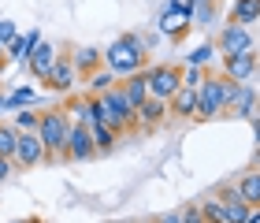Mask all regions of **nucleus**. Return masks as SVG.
Listing matches in <instances>:
<instances>
[{
  "mask_svg": "<svg viewBox=\"0 0 260 223\" xmlns=\"http://www.w3.org/2000/svg\"><path fill=\"white\" fill-rule=\"evenodd\" d=\"M197 208H201V216H205V223H227V212H223L219 197H201Z\"/></svg>",
  "mask_w": 260,
  "mask_h": 223,
  "instance_id": "nucleus-26",
  "label": "nucleus"
},
{
  "mask_svg": "<svg viewBox=\"0 0 260 223\" xmlns=\"http://www.w3.org/2000/svg\"><path fill=\"white\" fill-rule=\"evenodd\" d=\"M11 223H34V216H26V219H11Z\"/></svg>",
  "mask_w": 260,
  "mask_h": 223,
  "instance_id": "nucleus-39",
  "label": "nucleus"
},
{
  "mask_svg": "<svg viewBox=\"0 0 260 223\" xmlns=\"http://www.w3.org/2000/svg\"><path fill=\"white\" fill-rule=\"evenodd\" d=\"M212 56H216V45H201V49H193L190 56H186V63H190V67H205Z\"/></svg>",
  "mask_w": 260,
  "mask_h": 223,
  "instance_id": "nucleus-27",
  "label": "nucleus"
},
{
  "mask_svg": "<svg viewBox=\"0 0 260 223\" xmlns=\"http://www.w3.org/2000/svg\"><path fill=\"white\" fill-rule=\"evenodd\" d=\"M231 22L234 26H253V22H260V0H234L231 4Z\"/></svg>",
  "mask_w": 260,
  "mask_h": 223,
  "instance_id": "nucleus-20",
  "label": "nucleus"
},
{
  "mask_svg": "<svg viewBox=\"0 0 260 223\" xmlns=\"http://www.w3.org/2000/svg\"><path fill=\"white\" fill-rule=\"evenodd\" d=\"M234 186H238V194H242V197H245V201H249L253 208H260V171H256V168L242 171Z\"/></svg>",
  "mask_w": 260,
  "mask_h": 223,
  "instance_id": "nucleus-21",
  "label": "nucleus"
},
{
  "mask_svg": "<svg viewBox=\"0 0 260 223\" xmlns=\"http://www.w3.org/2000/svg\"><path fill=\"white\" fill-rule=\"evenodd\" d=\"M75 82H78V71H75V63H71V56H56V63H52V71L49 78H45V89H52V93H71L75 89Z\"/></svg>",
  "mask_w": 260,
  "mask_h": 223,
  "instance_id": "nucleus-11",
  "label": "nucleus"
},
{
  "mask_svg": "<svg viewBox=\"0 0 260 223\" xmlns=\"http://www.w3.org/2000/svg\"><path fill=\"white\" fill-rule=\"evenodd\" d=\"M145 60H149V45H145V38H138V34H119V38L108 45V52H104V67H108L115 78L145 71Z\"/></svg>",
  "mask_w": 260,
  "mask_h": 223,
  "instance_id": "nucleus-1",
  "label": "nucleus"
},
{
  "mask_svg": "<svg viewBox=\"0 0 260 223\" xmlns=\"http://www.w3.org/2000/svg\"><path fill=\"white\" fill-rule=\"evenodd\" d=\"M67 131H71V115L56 104V108H45L38 115V134L45 142V160L49 164H67Z\"/></svg>",
  "mask_w": 260,
  "mask_h": 223,
  "instance_id": "nucleus-2",
  "label": "nucleus"
},
{
  "mask_svg": "<svg viewBox=\"0 0 260 223\" xmlns=\"http://www.w3.org/2000/svg\"><path fill=\"white\" fill-rule=\"evenodd\" d=\"M141 223H156V216H149V219H141Z\"/></svg>",
  "mask_w": 260,
  "mask_h": 223,
  "instance_id": "nucleus-41",
  "label": "nucleus"
},
{
  "mask_svg": "<svg viewBox=\"0 0 260 223\" xmlns=\"http://www.w3.org/2000/svg\"><path fill=\"white\" fill-rule=\"evenodd\" d=\"M15 145H19V131L11 119H0V156H15Z\"/></svg>",
  "mask_w": 260,
  "mask_h": 223,
  "instance_id": "nucleus-24",
  "label": "nucleus"
},
{
  "mask_svg": "<svg viewBox=\"0 0 260 223\" xmlns=\"http://www.w3.org/2000/svg\"><path fill=\"white\" fill-rule=\"evenodd\" d=\"M15 34H19L15 22H11V19H0V45H8L11 38H15Z\"/></svg>",
  "mask_w": 260,
  "mask_h": 223,
  "instance_id": "nucleus-33",
  "label": "nucleus"
},
{
  "mask_svg": "<svg viewBox=\"0 0 260 223\" xmlns=\"http://www.w3.org/2000/svg\"><path fill=\"white\" fill-rule=\"evenodd\" d=\"M41 41V34L38 30H30V34H15V38H11L8 45H4V60H11V63H26V56H30V49L34 45Z\"/></svg>",
  "mask_w": 260,
  "mask_h": 223,
  "instance_id": "nucleus-19",
  "label": "nucleus"
},
{
  "mask_svg": "<svg viewBox=\"0 0 260 223\" xmlns=\"http://www.w3.org/2000/svg\"><path fill=\"white\" fill-rule=\"evenodd\" d=\"M34 101V93L30 89H19V93H11V97L0 101V108H19V104H30Z\"/></svg>",
  "mask_w": 260,
  "mask_h": 223,
  "instance_id": "nucleus-32",
  "label": "nucleus"
},
{
  "mask_svg": "<svg viewBox=\"0 0 260 223\" xmlns=\"http://www.w3.org/2000/svg\"><path fill=\"white\" fill-rule=\"evenodd\" d=\"M11 175H15V160H11V156H0V182H8Z\"/></svg>",
  "mask_w": 260,
  "mask_h": 223,
  "instance_id": "nucleus-34",
  "label": "nucleus"
},
{
  "mask_svg": "<svg viewBox=\"0 0 260 223\" xmlns=\"http://www.w3.org/2000/svg\"><path fill=\"white\" fill-rule=\"evenodd\" d=\"M86 78H89V93H93V97H101V93H108L115 86V75L108 71V67H97V71L86 75Z\"/></svg>",
  "mask_w": 260,
  "mask_h": 223,
  "instance_id": "nucleus-25",
  "label": "nucleus"
},
{
  "mask_svg": "<svg viewBox=\"0 0 260 223\" xmlns=\"http://www.w3.org/2000/svg\"><path fill=\"white\" fill-rule=\"evenodd\" d=\"M212 15H216V4H193L190 11V22H197V26H208Z\"/></svg>",
  "mask_w": 260,
  "mask_h": 223,
  "instance_id": "nucleus-28",
  "label": "nucleus"
},
{
  "mask_svg": "<svg viewBox=\"0 0 260 223\" xmlns=\"http://www.w3.org/2000/svg\"><path fill=\"white\" fill-rule=\"evenodd\" d=\"M89 138H93L97 156H108V152L115 149V142H119V134H115L112 126H104V123H93V126H89Z\"/></svg>",
  "mask_w": 260,
  "mask_h": 223,
  "instance_id": "nucleus-22",
  "label": "nucleus"
},
{
  "mask_svg": "<svg viewBox=\"0 0 260 223\" xmlns=\"http://www.w3.org/2000/svg\"><path fill=\"white\" fill-rule=\"evenodd\" d=\"M63 112L71 115V123L93 126V123H101V97H93V93H78V97H71L63 104Z\"/></svg>",
  "mask_w": 260,
  "mask_h": 223,
  "instance_id": "nucleus-8",
  "label": "nucleus"
},
{
  "mask_svg": "<svg viewBox=\"0 0 260 223\" xmlns=\"http://www.w3.org/2000/svg\"><path fill=\"white\" fill-rule=\"evenodd\" d=\"M219 56H234V52H253V34L249 26H234V22H227V26L219 30V41H216Z\"/></svg>",
  "mask_w": 260,
  "mask_h": 223,
  "instance_id": "nucleus-10",
  "label": "nucleus"
},
{
  "mask_svg": "<svg viewBox=\"0 0 260 223\" xmlns=\"http://www.w3.org/2000/svg\"><path fill=\"white\" fill-rule=\"evenodd\" d=\"M34 223H45V219H38V216H34Z\"/></svg>",
  "mask_w": 260,
  "mask_h": 223,
  "instance_id": "nucleus-42",
  "label": "nucleus"
},
{
  "mask_svg": "<svg viewBox=\"0 0 260 223\" xmlns=\"http://www.w3.org/2000/svg\"><path fill=\"white\" fill-rule=\"evenodd\" d=\"M190 15L186 11H175V8H164V15H160V34H168L171 41H182L186 34H190Z\"/></svg>",
  "mask_w": 260,
  "mask_h": 223,
  "instance_id": "nucleus-17",
  "label": "nucleus"
},
{
  "mask_svg": "<svg viewBox=\"0 0 260 223\" xmlns=\"http://www.w3.org/2000/svg\"><path fill=\"white\" fill-rule=\"evenodd\" d=\"M256 89L249 86V82H238L231 93V101H227V108H223V115H231V119H253L256 115Z\"/></svg>",
  "mask_w": 260,
  "mask_h": 223,
  "instance_id": "nucleus-7",
  "label": "nucleus"
},
{
  "mask_svg": "<svg viewBox=\"0 0 260 223\" xmlns=\"http://www.w3.org/2000/svg\"><path fill=\"white\" fill-rule=\"evenodd\" d=\"M175 212H179V219H182V223H205V216H201L197 201H186L182 208H175Z\"/></svg>",
  "mask_w": 260,
  "mask_h": 223,
  "instance_id": "nucleus-31",
  "label": "nucleus"
},
{
  "mask_svg": "<svg viewBox=\"0 0 260 223\" xmlns=\"http://www.w3.org/2000/svg\"><path fill=\"white\" fill-rule=\"evenodd\" d=\"M193 4H216V0H193Z\"/></svg>",
  "mask_w": 260,
  "mask_h": 223,
  "instance_id": "nucleus-40",
  "label": "nucleus"
},
{
  "mask_svg": "<svg viewBox=\"0 0 260 223\" xmlns=\"http://www.w3.org/2000/svg\"><path fill=\"white\" fill-rule=\"evenodd\" d=\"M15 171H34L45 164V142L34 131H19V145H15Z\"/></svg>",
  "mask_w": 260,
  "mask_h": 223,
  "instance_id": "nucleus-6",
  "label": "nucleus"
},
{
  "mask_svg": "<svg viewBox=\"0 0 260 223\" xmlns=\"http://www.w3.org/2000/svg\"><path fill=\"white\" fill-rule=\"evenodd\" d=\"M0 56H4V45H0Z\"/></svg>",
  "mask_w": 260,
  "mask_h": 223,
  "instance_id": "nucleus-43",
  "label": "nucleus"
},
{
  "mask_svg": "<svg viewBox=\"0 0 260 223\" xmlns=\"http://www.w3.org/2000/svg\"><path fill=\"white\" fill-rule=\"evenodd\" d=\"M238 82H231V78H223L219 71L216 75H205V86L197 89V115L193 119L201 123H208V119H219L223 108H227V101H231V93Z\"/></svg>",
  "mask_w": 260,
  "mask_h": 223,
  "instance_id": "nucleus-3",
  "label": "nucleus"
},
{
  "mask_svg": "<svg viewBox=\"0 0 260 223\" xmlns=\"http://www.w3.org/2000/svg\"><path fill=\"white\" fill-rule=\"evenodd\" d=\"M168 115H175V119H193L197 115V89L190 86H179L168 97Z\"/></svg>",
  "mask_w": 260,
  "mask_h": 223,
  "instance_id": "nucleus-15",
  "label": "nucleus"
},
{
  "mask_svg": "<svg viewBox=\"0 0 260 223\" xmlns=\"http://www.w3.org/2000/svg\"><path fill=\"white\" fill-rule=\"evenodd\" d=\"M119 89H123V97L130 101V108H141V104L149 101V82H145V71H134V75H126L119 82Z\"/></svg>",
  "mask_w": 260,
  "mask_h": 223,
  "instance_id": "nucleus-18",
  "label": "nucleus"
},
{
  "mask_svg": "<svg viewBox=\"0 0 260 223\" xmlns=\"http://www.w3.org/2000/svg\"><path fill=\"white\" fill-rule=\"evenodd\" d=\"M219 75L231 78V82H249V78L256 75V52H234V56H223Z\"/></svg>",
  "mask_w": 260,
  "mask_h": 223,
  "instance_id": "nucleus-13",
  "label": "nucleus"
},
{
  "mask_svg": "<svg viewBox=\"0 0 260 223\" xmlns=\"http://www.w3.org/2000/svg\"><path fill=\"white\" fill-rule=\"evenodd\" d=\"M160 123H168V101L149 97V101L138 108V131H156Z\"/></svg>",
  "mask_w": 260,
  "mask_h": 223,
  "instance_id": "nucleus-16",
  "label": "nucleus"
},
{
  "mask_svg": "<svg viewBox=\"0 0 260 223\" xmlns=\"http://www.w3.org/2000/svg\"><path fill=\"white\" fill-rule=\"evenodd\" d=\"M56 56H60V49H56L52 41H38V45L30 49V56H26L30 75L38 78V82H45V78H49V71H52V63H56Z\"/></svg>",
  "mask_w": 260,
  "mask_h": 223,
  "instance_id": "nucleus-12",
  "label": "nucleus"
},
{
  "mask_svg": "<svg viewBox=\"0 0 260 223\" xmlns=\"http://www.w3.org/2000/svg\"><path fill=\"white\" fill-rule=\"evenodd\" d=\"M245 223H260V208H249V212H245Z\"/></svg>",
  "mask_w": 260,
  "mask_h": 223,
  "instance_id": "nucleus-37",
  "label": "nucleus"
},
{
  "mask_svg": "<svg viewBox=\"0 0 260 223\" xmlns=\"http://www.w3.org/2000/svg\"><path fill=\"white\" fill-rule=\"evenodd\" d=\"M101 123H104V126H112L115 134H130V131H138V112L130 108V101L123 97L119 82H115L108 93H101Z\"/></svg>",
  "mask_w": 260,
  "mask_h": 223,
  "instance_id": "nucleus-4",
  "label": "nucleus"
},
{
  "mask_svg": "<svg viewBox=\"0 0 260 223\" xmlns=\"http://www.w3.org/2000/svg\"><path fill=\"white\" fill-rule=\"evenodd\" d=\"M253 168H256V171H260V145H256V149H253Z\"/></svg>",
  "mask_w": 260,
  "mask_h": 223,
  "instance_id": "nucleus-38",
  "label": "nucleus"
},
{
  "mask_svg": "<svg viewBox=\"0 0 260 223\" xmlns=\"http://www.w3.org/2000/svg\"><path fill=\"white\" fill-rule=\"evenodd\" d=\"M156 223H182V219H179V212H160Z\"/></svg>",
  "mask_w": 260,
  "mask_h": 223,
  "instance_id": "nucleus-35",
  "label": "nucleus"
},
{
  "mask_svg": "<svg viewBox=\"0 0 260 223\" xmlns=\"http://www.w3.org/2000/svg\"><path fill=\"white\" fill-rule=\"evenodd\" d=\"M71 63H75L78 75H93L97 67H104V52H97V49H78L75 56H71Z\"/></svg>",
  "mask_w": 260,
  "mask_h": 223,
  "instance_id": "nucleus-23",
  "label": "nucleus"
},
{
  "mask_svg": "<svg viewBox=\"0 0 260 223\" xmlns=\"http://www.w3.org/2000/svg\"><path fill=\"white\" fill-rule=\"evenodd\" d=\"M219 205H223V212H227V223H245V212H249V201L238 194V186L234 182H227V186H219Z\"/></svg>",
  "mask_w": 260,
  "mask_h": 223,
  "instance_id": "nucleus-14",
  "label": "nucleus"
},
{
  "mask_svg": "<svg viewBox=\"0 0 260 223\" xmlns=\"http://www.w3.org/2000/svg\"><path fill=\"white\" fill-rule=\"evenodd\" d=\"M145 82H149V97L168 101L182 86V67L179 63H152V67H145Z\"/></svg>",
  "mask_w": 260,
  "mask_h": 223,
  "instance_id": "nucleus-5",
  "label": "nucleus"
},
{
  "mask_svg": "<svg viewBox=\"0 0 260 223\" xmlns=\"http://www.w3.org/2000/svg\"><path fill=\"white\" fill-rule=\"evenodd\" d=\"M249 123H253V142L260 145V115H253V119H249Z\"/></svg>",
  "mask_w": 260,
  "mask_h": 223,
  "instance_id": "nucleus-36",
  "label": "nucleus"
},
{
  "mask_svg": "<svg viewBox=\"0 0 260 223\" xmlns=\"http://www.w3.org/2000/svg\"><path fill=\"white\" fill-rule=\"evenodd\" d=\"M97 156V149H93V138H89V126L82 123H71L67 131V164H86Z\"/></svg>",
  "mask_w": 260,
  "mask_h": 223,
  "instance_id": "nucleus-9",
  "label": "nucleus"
},
{
  "mask_svg": "<svg viewBox=\"0 0 260 223\" xmlns=\"http://www.w3.org/2000/svg\"><path fill=\"white\" fill-rule=\"evenodd\" d=\"M205 67H186V71H182V86H190V89H201V86H205Z\"/></svg>",
  "mask_w": 260,
  "mask_h": 223,
  "instance_id": "nucleus-30",
  "label": "nucleus"
},
{
  "mask_svg": "<svg viewBox=\"0 0 260 223\" xmlns=\"http://www.w3.org/2000/svg\"><path fill=\"white\" fill-rule=\"evenodd\" d=\"M38 115L41 112H15V119H11V123H15V131H38Z\"/></svg>",
  "mask_w": 260,
  "mask_h": 223,
  "instance_id": "nucleus-29",
  "label": "nucleus"
}]
</instances>
